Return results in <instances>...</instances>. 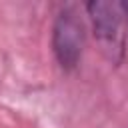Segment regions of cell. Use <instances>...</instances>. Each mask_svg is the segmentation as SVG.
<instances>
[{"instance_id": "7a4b0ae2", "label": "cell", "mask_w": 128, "mask_h": 128, "mask_svg": "<svg viewBox=\"0 0 128 128\" xmlns=\"http://www.w3.org/2000/svg\"><path fill=\"white\" fill-rule=\"evenodd\" d=\"M84 8H86L94 36H96L102 52L108 56V60L120 62L124 56V32H122L120 4L114 6L110 2L92 0Z\"/></svg>"}, {"instance_id": "3957f363", "label": "cell", "mask_w": 128, "mask_h": 128, "mask_svg": "<svg viewBox=\"0 0 128 128\" xmlns=\"http://www.w3.org/2000/svg\"><path fill=\"white\" fill-rule=\"evenodd\" d=\"M120 10H122V14L128 18V0H124V2H120Z\"/></svg>"}, {"instance_id": "6da1fadb", "label": "cell", "mask_w": 128, "mask_h": 128, "mask_svg": "<svg viewBox=\"0 0 128 128\" xmlns=\"http://www.w3.org/2000/svg\"><path fill=\"white\" fill-rule=\"evenodd\" d=\"M86 46V24L74 4L58 10L52 22V52L62 70H74Z\"/></svg>"}]
</instances>
